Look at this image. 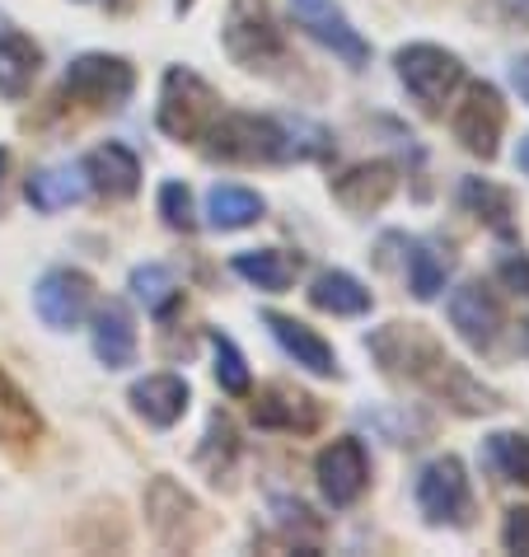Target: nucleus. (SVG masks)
Masks as SVG:
<instances>
[{
    "label": "nucleus",
    "mask_w": 529,
    "mask_h": 557,
    "mask_svg": "<svg viewBox=\"0 0 529 557\" xmlns=\"http://www.w3.org/2000/svg\"><path fill=\"white\" fill-rule=\"evenodd\" d=\"M216 117H221L216 89L188 66H169L160 85V113H155L160 132L174 136V141H201Z\"/></svg>",
    "instance_id": "1"
},
{
    "label": "nucleus",
    "mask_w": 529,
    "mask_h": 557,
    "mask_svg": "<svg viewBox=\"0 0 529 557\" xmlns=\"http://www.w3.org/2000/svg\"><path fill=\"white\" fill-rule=\"evenodd\" d=\"M207 154L225 164H276L286 160V127L258 113H221L207 127Z\"/></svg>",
    "instance_id": "2"
},
{
    "label": "nucleus",
    "mask_w": 529,
    "mask_h": 557,
    "mask_svg": "<svg viewBox=\"0 0 529 557\" xmlns=\"http://www.w3.org/2000/svg\"><path fill=\"white\" fill-rule=\"evenodd\" d=\"M221 42L244 71H272L286 57L282 28H276L268 0H230Z\"/></svg>",
    "instance_id": "3"
},
{
    "label": "nucleus",
    "mask_w": 529,
    "mask_h": 557,
    "mask_svg": "<svg viewBox=\"0 0 529 557\" xmlns=\"http://www.w3.org/2000/svg\"><path fill=\"white\" fill-rule=\"evenodd\" d=\"M413 497H417V510H422L427 524L464 530V524L473 520V487L455 455H435L431 463H422V473H417V483H413Z\"/></svg>",
    "instance_id": "4"
},
{
    "label": "nucleus",
    "mask_w": 529,
    "mask_h": 557,
    "mask_svg": "<svg viewBox=\"0 0 529 557\" xmlns=\"http://www.w3.org/2000/svg\"><path fill=\"white\" fill-rule=\"evenodd\" d=\"M394 66H398L403 89H408L427 113H441L450 95L464 85V61L455 52L435 48V42H408V48H398Z\"/></svg>",
    "instance_id": "5"
},
{
    "label": "nucleus",
    "mask_w": 529,
    "mask_h": 557,
    "mask_svg": "<svg viewBox=\"0 0 529 557\" xmlns=\"http://www.w3.org/2000/svg\"><path fill=\"white\" fill-rule=\"evenodd\" d=\"M291 20L305 38L329 48L342 66H352V71L370 66V42L361 38V28L347 20V10H342L337 0H291Z\"/></svg>",
    "instance_id": "6"
},
{
    "label": "nucleus",
    "mask_w": 529,
    "mask_h": 557,
    "mask_svg": "<svg viewBox=\"0 0 529 557\" xmlns=\"http://www.w3.org/2000/svg\"><path fill=\"white\" fill-rule=\"evenodd\" d=\"M136 89L132 61L108 57V52H85L66 66V95L85 108H122Z\"/></svg>",
    "instance_id": "7"
},
{
    "label": "nucleus",
    "mask_w": 529,
    "mask_h": 557,
    "mask_svg": "<svg viewBox=\"0 0 529 557\" xmlns=\"http://www.w3.org/2000/svg\"><path fill=\"white\" fill-rule=\"evenodd\" d=\"M315 478L319 492L333 510H347L352 502H361V492L370 487V455L356 436H337L319 450L315 459Z\"/></svg>",
    "instance_id": "8"
},
{
    "label": "nucleus",
    "mask_w": 529,
    "mask_h": 557,
    "mask_svg": "<svg viewBox=\"0 0 529 557\" xmlns=\"http://www.w3.org/2000/svg\"><path fill=\"white\" fill-rule=\"evenodd\" d=\"M146 520L155 539H160L164 548H193L201 530H207V520H201V506L183 492L174 478H155L150 492H146Z\"/></svg>",
    "instance_id": "9"
},
{
    "label": "nucleus",
    "mask_w": 529,
    "mask_h": 557,
    "mask_svg": "<svg viewBox=\"0 0 529 557\" xmlns=\"http://www.w3.org/2000/svg\"><path fill=\"white\" fill-rule=\"evenodd\" d=\"M502 132H506V103L496 95V85L488 81L469 85V95L455 108V141L469 154H478V160H496Z\"/></svg>",
    "instance_id": "10"
},
{
    "label": "nucleus",
    "mask_w": 529,
    "mask_h": 557,
    "mask_svg": "<svg viewBox=\"0 0 529 557\" xmlns=\"http://www.w3.org/2000/svg\"><path fill=\"white\" fill-rule=\"evenodd\" d=\"M89 305H95V282H89L85 272H75V268L48 272L38 282V290H34L38 319L48 323V329H57V333L81 329V323L89 319Z\"/></svg>",
    "instance_id": "11"
},
{
    "label": "nucleus",
    "mask_w": 529,
    "mask_h": 557,
    "mask_svg": "<svg viewBox=\"0 0 529 557\" xmlns=\"http://www.w3.org/2000/svg\"><path fill=\"white\" fill-rule=\"evenodd\" d=\"M445 314H450L455 333H459L473 351L496 347V337H502V323H506L502 300H496V296H492V286H482V282H464V286L450 290Z\"/></svg>",
    "instance_id": "12"
},
{
    "label": "nucleus",
    "mask_w": 529,
    "mask_h": 557,
    "mask_svg": "<svg viewBox=\"0 0 529 557\" xmlns=\"http://www.w3.org/2000/svg\"><path fill=\"white\" fill-rule=\"evenodd\" d=\"M422 389L435 394L441 404H450L455 412H464V417H478V412H496V408H502V394L488 389L482 380H473V375H469V366L450 361V356H441V361L427 370Z\"/></svg>",
    "instance_id": "13"
},
{
    "label": "nucleus",
    "mask_w": 529,
    "mask_h": 557,
    "mask_svg": "<svg viewBox=\"0 0 529 557\" xmlns=\"http://www.w3.org/2000/svg\"><path fill=\"white\" fill-rule=\"evenodd\" d=\"M323 422V408L315 394L305 389H291V384H268L258 398H254V426L262 431H315Z\"/></svg>",
    "instance_id": "14"
},
{
    "label": "nucleus",
    "mask_w": 529,
    "mask_h": 557,
    "mask_svg": "<svg viewBox=\"0 0 529 557\" xmlns=\"http://www.w3.org/2000/svg\"><path fill=\"white\" fill-rule=\"evenodd\" d=\"M262 323H268V333L276 337V343H282V351L291 356L295 366H305L309 375H323V380L337 375V351L323 343V337L309 329V323L291 319V314H276V309H268V314H262Z\"/></svg>",
    "instance_id": "15"
},
{
    "label": "nucleus",
    "mask_w": 529,
    "mask_h": 557,
    "mask_svg": "<svg viewBox=\"0 0 529 557\" xmlns=\"http://www.w3.org/2000/svg\"><path fill=\"white\" fill-rule=\"evenodd\" d=\"M394 188H398V174H394V164H384V160L352 164L342 178H333L337 207H347L352 215H376L389 197H394Z\"/></svg>",
    "instance_id": "16"
},
{
    "label": "nucleus",
    "mask_w": 529,
    "mask_h": 557,
    "mask_svg": "<svg viewBox=\"0 0 529 557\" xmlns=\"http://www.w3.org/2000/svg\"><path fill=\"white\" fill-rule=\"evenodd\" d=\"M85 183L95 193L103 197H132L136 188H142V160L127 150V146H118V141H108V146H95L85 154Z\"/></svg>",
    "instance_id": "17"
},
{
    "label": "nucleus",
    "mask_w": 529,
    "mask_h": 557,
    "mask_svg": "<svg viewBox=\"0 0 529 557\" xmlns=\"http://www.w3.org/2000/svg\"><path fill=\"white\" fill-rule=\"evenodd\" d=\"M193 404V389L183 375H146L132 384V408L146 417L150 426H174Z\"/></svg>",
    "instance_id": "18"
},
{
    "label": "nucleus",
    "mask_w": 529,
    "mask_h": 557,
    "mask_svg": "<svg viewBox=\"0 0 529 557\" xmlns=\"http://www.w3.org/2000/svg\"><path fill=\"white\" fill-rule=\"evenodd\" d=\"M95 356L108 366V370H127L136 361V323L127 314L122 300H108L99 314H95Z\"/></svg>",
    "instance_id": "19"
},
{
    "label": "nucleus",
    "mask_w": 529,
    "mask_h": 557,
    "mask_svg": "<svg viewBox=\"0 0 529 557\" xmlns=\"http://www.w3.org/2000/svg\"><path fill=\"white\" fill-rule=\"evenodd\" d=\"M235 276H244L248 286H258L262 296H282V290L300 276V253H286V249H244L235 253Z\"/></svg>",
    "instance_id": "20"
},
{
    "label": "nucleus",
    "mask_w": 529,
    "mask_h": 557,
    "mask_svg": "<svg viewBox=\"0 0 529 557\" xmlns=\"http://www.w3.org/2000/svg\"><path fill=\"white\" fill-rule=\"evenodd\" d=\"M309 305L323 309V314H333V319H356V314H366L370 305H376V296L356 282L352 272H319L315 282H309Z\"/></svg>",
    "instance_id": "21"
},
{
    "label": "nucleus",
    "mask_w": 529,
    "mask_h": 557,
    "mask_svg": "<svg viewBox=\"0 0 529 557\" xmlns=\"http://www.w3.org/2000/svg\"><path fill=\"white\" fill-rule=\"evenodd\" d=\"M38 66H42L38 42L14 34V28H5V34H0V95L24 99L28 89H34V81H38Z\"/></svg>",
    "instance_id": "22"
},
{
    "label": "nucleus",
    "mask_w": 529,
    "mask_h": 557,
    "mask_svg": "<svg viewBox=\"0 0 529 557\" xmlns=\"http://www.w3.org/2000/svg\"><path fill=\"white\" fill-rule=\"evenodd\" d=\"M28 202H34L38 211H61V207H75L81 197L89 193L85 183V169L75 164H48V169H34L28 174Z\"/></svg>",
    "instance_id": "23"
},
{
    "label": "nucleus",
    "mask_w": 529,
    "mask_h": 557,
    "mask_svg": "<svg viewBox=\"0 0 529 557\" xmlns=\"http://www.w3.org/2000/svg\"><path fill=\"white\" fill-rule=\"evenodd\" d=\"M38 436H42V422H38L34 404H28L20 384L0 370V441L14 445V450H28Z\"/></svg>",
    "instance_id": "24"
},
{
    "label": "nucleus",
    "mask_w": 529,
    "mask_h": 557,
    "mask_svg": "<svg viewBox=\"0 0 529 557\" xmlns=\"http://www.w3.org/2000/svg\"><path fill=\"white\" fill-rule=\"evenodd\" d=\"M459 202H464V211H473L488 230H496V235H510V230H516V202H510V193L496 188L492 178H464L459 183Z\"/></svg>",
    "instance_id": "25"
},
{
    "label": "nucleus",
    "mask_w": 529,
    "mask_h": 557,
    "mask_svg": "<svg viewBox=\"0 0 529 557\" xmlns=\"http://www.w3.org/2000/svg\"><path fill=\"white\" fill-rule=\"evenodd\" d=\"M262 197L254 188H239V183H216L211 197H207V215H211V225L216 230H248V225H258L262 221Z\"/></svg>",
    "instance_id": "26"
},
{
    "label": "nucleus",
    "mask_w": 529,
    "mask_h": 557,
    "mask_svg": "<svg viewBox=\"0 0 529 557\" xmlns=\"http://www.w3.org/2000/svg\"><path fill=\"white\" fill-rule=\"evenodd\" d=\"M482 463L502 478V483L529 487V436L525 431H492L482 441Z\"/></svg>",
    "instance_id": "27"
},
{
    "label": "nucleus",
    "mask_w": 529,
    "mask_h": 557,
    "mask_svg": "<svg viewBox=\"0 0 529 557\" xmlns=\"http://www.w3.org/2000/svg\"><path fill=\"white\" fill-rule=\"evenodd\" d=\"M445 282H450V253L435 239L413 244V253H408V290L413 296L435 300L445 290Z\"/></svg>",
    "instance_id": "28"
},
{
    "label": "nucleus",
    "mask_w": 529,
    "mask_h": 557,
    "mask_svg": "<svg viewBox=\"0 0 529 557\" xmlns=\"http://www.w3.org/2000/svg\"><path fill=\"white\" fill-rule=\"evenodd\" d=\"M132 296L142 300L150 314H169V309L179 305V282L164 262H146V268L132 272Z\"/></svg>",
    "instance_id": "29"
},
{
    "label": "nucleus",
    "mask_w": 529,
    "mask_h": 557,
    "mask_svg": "<svg viewBox=\"0 0 529 557\" xmlns=\"http://www.w3.org/2000/svg\"><path fill=\"white\" fill-rule=\"evenodd\" d=\"M235 455H239V441H235V426H230V417L225 412H216L211 417V426H207V445H201V469H207L216 483L230 473V463H235Z\"/></svg>",
    "instance_id": "30"
},
{
    "label": "nucleus",
    "mask_w": 529,
    "mask_h": 557,
    "mask_svg": "<svg viewBox=\"0 0 529 557\" xmlns=\"http://www.w3.org/2000/svg\"><path fill=\"white\" fill-rule=\"evenodd\" d=\"M211 356H216V384H221L230 398H244L248 394V361L221 329L211 333Z\"/></svg>",
    "instance_id": "31"
},
{
    "label": "nucleus",
    "mask_w": 529,
    "mask_h": 557,
    "mask_svg": "<svg viewBox=\"0 0 529 557\" xmlns=\"http://www.w3.org/2000/svg\"><path fill=\"white\" fill-rule=\"evenodd\" d=\"M160 215H164V225L169 230H188L197 225V211H193V193H188V183H179V178H169L164 188H160Z\"/></svg>",
    "instance_id": "32"
},
{
    "label": "nucleus",
    "mask_w": 529,
    "mask_h": 557,
    "mask_svg": "<svg viewBox=\"0 0 529 557\" xmlns=\"http://www.w3.org/2000/svg\"><path fill=\"white\" fill-rule=\"evenodd\" d=\"M502 548L506 553H529V506H510L502 520Z\"/></svg>",
    "instance_id": "33"
},
{
    "label": "nucleus",
    "mask_w": 529,
    "mask_h": 557,
    "mask_svg": "<svg viewBox=\"0 0 529 557\" xmlns=\"http://www.w3.org/2000/svg\"><path fill=\"white\" fill-rule=\"evenodd\" d=\"M496 282L516 296H529V253H502L496 262Z\"/></svg>",
    "instance_id": "34"
},
{
    "label": "nucleus",
    "mask_w": 529,
    "mask_h": 557,
    "mask_svg": "<svg viewBox=\"0 0 529 557\" xmlns=\"http://www.w3.org/2000/svg\"><path fill=\"white\" fill-rule=\"evenodd\" d=\"M272 510H276V524H286V530H309V534H319V520H309V506L291 502V497H276Z\"/></svg>",
    "instance_id": "35"
},
{
    "label": "nucleus",
    "mask_w": 529,
    "mask_h": 557,
    "mask_svg": "<svg viewBox=\"0 0 529 557\" xmlns=\"http://www.w3.org/2000/svg\"><path fill=\"white\" fill-rule=\"evenodd\" d=\"M510 85L520 89V99L529 103V57H516L510 61Z\"/></svg>",
    "instance_id": "36"
},
{
    "label": "nucleus",
    "mask_w": 529,
    "mask_h": 557,
    "mask_svg": "<svg viewBox=\"0 0 529 557\" xmlns=\"http://www.w3.org/2000/svg\"><path fill=\"white\" fill-rule=\"evenodd\" d=\"M502 14L516 24H529V0H502Z\"/></svg>",
    "instance_id": "37"
},
{
    "label": "nucleus",
    "mask_w": 529,
    "mask_h": 557,
    "mask_svg": "<svg viewBox=\"0 0 529 557\" xmlns=\"http://www.w3.org/2000/svg\"><path fill=\"white\" fill-rule=\"evenodd\" d=\"M5 174H10V150L0 146V202H5Z\"/></svg>",
    "instance_id": "38"
},
{
    "label": "nucleus",
    "mask_w": 529,
    "mask_h": 557,
    "mask_svg": "<svg viewBox=\"0 0 529 557\" xmlns=\"http://www.w3.org/2000/svg\"><path fill=\"white\" fill-rule=\"evenodd\" d=\"M516 164H520V174L529 178V136H520V150H516Z\"/></svg>",
    "instance_id": "39"
},
{
    "label": "nucleus",
    "mask_w": 529,
    "mask_h": 557,
    "mask_svg": "<svg viewBox=\"0 0 529 557\" xmlns=\"http://www.w3.org/2000/svg\"><path fill=\"white\" fill-rule=\"evenodd\" d=\"M520 347H525V356H529V319L520 323Z\"/></svg>",
    "instance_id": "40"
}]
</instances>
